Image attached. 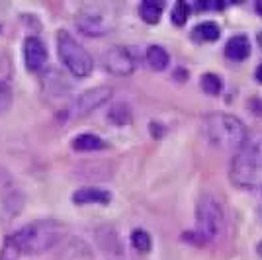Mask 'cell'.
I'll return each instance as SVG.
<instances>
[{
  "instance_id": "obj_1",
  "label": "cell",
  "mask_w": 262,
  "mask_h": 260,
  "mask_svg": "<svg viewBox=\"0 0 262 260\" xmlns=\"http://www.w3.org/2000/svg\"><path fill=\"white\" fill-rule=\"evenodd\" d=\"M14 241L22 250V254H43L47 250L57 249L67 237L65 227L53 219H39L24 225L12 233Z\"/></svg>"
},
{
  "instance_id": "obj_2",
  "label": "cell",
  "mask_w": 262,
  "mask_h": 260,
  "mask_svg": "<svg viewBox=\"0 0 262 260\" xmlns=\"http://www.w3.org/2000/svg\"><path fill=\"white\" fill-rule=\"evenodd\" d=\"M231 182L237 188H254L262 182V135L249 139L231 161Z\"/></svg>"
},
{
  "instance_id": "obj_3",
  "label": "cell",
  "mask_w": 262,
  "mask_h": 260,
  "mask_svg": "<svg viewBox=\"0 0 262 260\" xmlns=\"http://www.w3.org/2000/svg\"><path fill=\"white\" fill-rule=\"evenodd\" d=\"M204 129L213 147L225 151H239L247 141V127L233 114H211L204 121Z\"/></svg>"
},
{
  "instance_id": "obj_4",
  "label": "cell",
  "mask_w": 262,
  "mask_h": 260,
  "mask_svg": "<svg viewBox=\"0 0 262 260\" xmlns=\"http://www.w3.org/2000/svg\"><path fill=\"white\" fill-rule=\"evenodd\" d=\"M196 215V231L188 233V235H194L192 243H196V245L217 243L223 233V227H225V215H223V209H221L217 198L213 194L202 196L198 202Z\"/></svg>"
},
{
  "instance_id": "obj_5",
  "label": "cell",
  "mask_w": 262,
  "mask_h": 260,
  "mask_svg": "<svg viewBox=\"0 0 262 260\" xmlns=\"http://www.w3.org/2000/svg\"><path fill=\"white\" fill-rule=\"evenodd\" d=\"M57 53L61 63L69 69V73L77 78H86L94 71V59L82 45L65 30L57 33Z\"/></svg>"
},
{
  "instance_id": "obj_6",
  "label": "cell",
  "mask_w": 262,
  "mask_h": 260,
  "mask_svg": "<svg viewBox=\"0 0 262 260\" xmlns=\"http://www.w3.org/2000/svg\"><path fill=\"white\" fill-rule=\"evenodd\" d=\"M114 96V88L112 86H94L88 88L84 92H80L63 112V118L67 121H73V119L86 118L88 114H92L94 110L102 108L104 104H108Z\"/></svg>"
},
{
  "instance_id": "obj_7",
  "label": "cell",
  "mask_w": 262,
  "mask_h": 260,
  "mask_svg": "<svg viewBox=\"0 0 262 260\" xmlns=\"http://www.w3.org/2000/svg\"><path fill=\"white\" fill-rule=\"evenodd\" d=\"M104 69L116 76H129L135 71V57L123 45H114L102 57Z\"/></svg>"
},
{
  "instance_id": "obj_8",
  "label": "cell",
  "mask_w": 262,
  "mask_h": 260,
  "mask_svg": "<svg viewBox=\"0 0 262 260\" xmlns=\"http://www.w3.org/2000/svg\"><path fill=\"white\" fill-rule=\"evenodd\" d=\"M96 243H98L100 250L104 252V256L108 260H127L120 233L114 227L102 225V227L96 229Z\"/></svg>"
},
{
  "instance_id": "obj_9",
  "label": "cell",
  "mask_w": 262,
  "mask_h": 260,
  "mask_svg": "<svg viewBox=\"0 0 262 260\" xmlns=\"http://www.w3.org/2000/svg\"><path fill=\"white\" fill-rule=\"evenodd\" d=\"M47 57H49L47 47L37 35H28L24 39V63H26L28 71H32V73L41 71L47 65Z\"/></svg>"
},
{
  "instance_id": "obj_10",
  "label": "cell",
  "mask_w": 262,
  "mask_h": 260,
  "mask_svg": "<svg viewBox=\"0 0 262 260\" xmlns=\"http://www.w3.org/2000/svg\"><path fill=\"white\" fill-rule=\"evenodd\" d=\"M57 249H59V254H57L59 260H92L94 258L90 247H88L82 239L65 237L63 243H61Z\"/></svg>"
},
{
  "instance_id": "obj_11",
  "label": "cell",
  "mask_w": 262,
  "mask_h": 260,
  "mask_svg": "<svg viewBox=\"0 0 262 260\" xmlns=\"http://www.w3.org/2000/svg\"><path fill=\"white\" fill-rule=\"evenodd\" d=\"M77 28L90 37L106 35L110 32L108 22L104 20V16H100L96 12H80L77 16Z\"/></svg>"
},
{
  "instance_id": "obj_12",
  "label": "cell",
  "mask_w": 262,
  "mask_h": 260,
  "mask_svg": "<svg viewBox=\"0 0 262 260\" xmlns=\"http://www.w3.org/2000/svg\"><path fill=\"white\" fill-rule=\"evenodd\" d=\"M112 202V194L104 188H94V186H84L78 188L73 194V204L77 206H90V204H100V206H108Z\"/></svg>"
},
{
  "instance_id": "obj_13",
  "label": "cell",
  "mask_w": 262,
  "mask_h": 260,
  "mask_svg": "<svg viewBox=\"0 0 262 260\" xmlns=\"http://www.w3.org/2000/svg\"><path fill=\"white\" fill-rule=\"evenodd\" d=\"M225 55L231 61H243L251 55V41L247 35H233L225 44Z\"/></svg>"
},
{
  "instance_id": "obj_14",
  "label": "cell",
  "mask_w": 262,
  "mask_h": 260,
  "mask_svg": "<svg viewBox=\"0 0 262 260\" xmlns=\"http://www.w3.org/2000/svg\"><path fill=\"white\" fill-rule=\"evenodd\" d=\"M73 149L78 153H90V151H100V149H106V143L102 137L94 135V133H80L73 139Z\"/></svg>"
},
{
  "instance_id": "obj_15",
  "label": "cell",
  "mask_w": 262,
  "mask_h": 260,
  "mask_svg": "<svg viewBox=\"0 0 262 260\" xmlns=\"http://www.w3.org/2000/svg\"><path fill=\"white\" fill-rule=\"evenodd\" d=\"M133 119V112L127 102H116L112 108L108 110V121L116 127H125L129 125Z\"/></svg>"
},
{
  "instance_id": "obj_16",
  "label": "cell",
  "mask_w": 262,
  "mask_h": 260,
  "mask_svg": "<svg viewBox=\"0 0 262 260\" xmlns=\"http://www.w3.org/2000/svg\"><path fill=\"white\" fill-rule=\"evenodd\" d=\"M145 61L153 71H164L170 63V55L161 45H151L145 53Z\"/></svg>"
},
{
  "instance_id": "obj_17",
  "label": "cell",
  "mask_w": 262,
  "mask_h": 260,
  "mask_svg": "<svg viewBox=\"0 0 262 260\" xmlns=\"http://www.w3.org/2000/svg\"><path fill=\"white\" fill-rule=\"evenodd\" d=\"M164 10V2L161 0H145L139 6V16H141L143 22L147 24H157L161 20Z\"/></svg>"
},
{
  "instance_id": "obj_18",
  "label": "cell",
  "mask_w": 262,
  "mask_h": 260,
  "mask_svg": "<svg viewBox=\"0 0 262 260\" xmlns=\"http://www.w3.org/2000/svg\"><path fill=\"white\" fill-rule=\"evenodd\" d=\"M22 207H24V194L16 186L4 192V209L10 215H18L22 211Z\"/></svg>"
},
{
  "instance_id": "obj_19",
  "label": "cell",
  "mask_w": 262,
  "mask_h": 260,
  "mask_svg": "<svg viewBox=\"0 0 262 260\" xmlns=\"http://www.w3.org/2000/svg\"><path fill=\"white\" fill-rule=\"evenodd\" d=\"M221 35V30L215 22H202L194 28V37L200 41H215Z\"/></svg>"
},
{
  "instance_id": "obj_20",
  "label": "cell",
  "mask_w": 262,
  "mask_h": 260,
  "mask_svg": "<svg viewBox=\"0 0 262 260\" xmlns=\"http://www.w3.org/2000/svg\"><path fill=\"white\" fill-rule=\"evenodd\" d=\"M131 245H133V249L139 250V252H143V254L153 249L151 235H149L145 229H135V231L131 233Z\"/></svg>"
},
{
  "instance_id": "obj_21",
  "label": "cell",
  "mask_w": 262,
  "mask_h": 260,
  "mask_svg": "<svg viewBox=\"0 0 262 260\" xmlns=\"http://www.w3.org/2000/svg\"><path fill=\"white\" fill-rule=\"evenodd\" d=\"M22 256V250L18 247V243L14 241L12 235L4 239V245H2V250H0V260H20Z\"/></svg>"
},
{
  "instance_id": "obj_22",
  "label": "cell",
  "mask_w": 262,
  "mask_h": 260,
  "mask_svg": "<svg viewBox=\"0 0 262 260\" xmlns=\"http://www.w3.org/2000/svg\"><path fill=\"white\" fill-rule=\"evenodd\" d=\"M200 84H202V90L209 94V96H217L219 92H221V78L217 75H213V73H206V75L202 76V80H200Z\"/></svg>"
},
{
  "instance_id": "obj_23",
  "label": "cell",
  "mask_w": 262,
  "mask_h": 260,
  "mask_svg": "<svg viewBox=\"0 0 262 260\" xmlns=\"http://www.w3.org/2000/svg\"><path fill=\"white\" fill-rule=\"evenodd\" d=\"M12 102H14V92H12V86L6 82V80H0V116L6 114L10 110Z\"/></svg>"
},
{
  "instance_id": "obj_24",
  "label": "cell",
  "mask_w": 262,
  "mask_h": 260,
  "mask_svg": "<svg viewBox=\"0 0 262 260\" xmlns=\"http://www.w3.org/2000/svg\"><path fill=\"white\" fill-rule=\"evenodd\" d=\"M190 16V6L186 2H176L172 6V12H170V20L174 26H184L186 20Z\"/></svg>"
},
{
  "instance_id": "obj_25",
  "label": "cell",
  "mask_w": 262,
  "mask_h": 260,
  "mask_svg": "<svg viewBox=\"0 0 262 260\" xmlns=\"http://www.w3.org/2000/svg\"><path fill=\"white\" fill-rule=\"evenodd\" d=\"M0 188H2V190H10V188H14L12 176L8 174V170H6L4 166H0Z\"/></svg>"
},
{
  "instance_id": "obj_26",
  "label": "cell",
  "mask_w": 262,
  "mask_h": 260,
  "mask_svg": "<svg viewBox=\"0 0 262 260\" xmlns=\"http://www.w3.org/2000/svg\"><path fill=\"white\" fill-rule=\"evenodd\" d=\"M254 10H256V12H258V14L262 16V0H258V2L254 4Z\"/></svg>"
},
{
  "instance_id": "obj_27",
  "label": "cell",
  "mask_w": 262,
  "mask_h": 260,
  "mask_svg": "<svg viewBox=\"0 0 262 260\" xmlns=\"http://www.w3.org/2000/svg\"><path fill=\"white\" fill-rule=\"evenodd\" d=\"M256 78H258V80L262 82V65L258 67V69H256Z\"/></svg>"
},
{
  "instance_id": "obj_28",
  "label": "cell",
  "mask_w": 262,
  "mask_h": 260,
  "mask_svg": "<svg viewBox=\"0 0 262 260\" xmlns=\"http://www.w3.org/2000/svg\"><path fill=\"white\" fill-rule=\"evenodd\" d=\"M256 252H258V254H260V256H262V241H260V243H258V247H256Z\"/></svg>"
},
{
  "instance_id": "obj_29",
  "label": "cell",
  "mask_w": 262,
  "mask_h": 260,
  "mask_svg": "<svg viewBox=\"0 0 262 260\" xmlns=\"http://www.w3.org/2000/svg\"><path fill=\"white\" fill-rule=\"evenodd\" d=\"M258 44H260V45H262V32H260V33H258Z\"/></svg>"
}]
</instances>
